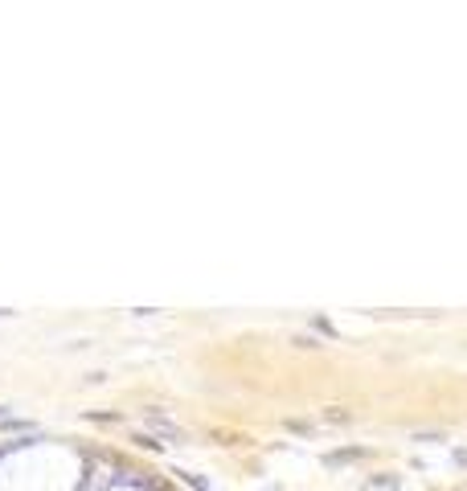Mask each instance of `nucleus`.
I'll return each mask as SVG.
<instances>
[{
    "mask_svg": "<svg viewBox=\"0 0 467 491\" xmlns=\"http://www.w3.org/2000/svg\"><path fill=\"white\" fill-rule=\"evenodd\" d=\"M148 430H152V438H156V434H160V438H181V430H177L168 418H160V414H148Z\"/></svg>",
    "mask_w": 467,
    "mask_h": 491,
    "instance_id": "1",
    "label": "nucleus"
},
{
    "mask_svg": "<svg viewBox=\"0 0 467 491\" xmlns=\"http://www.w3.org/2000/svg\"><path fill=\"white\" fill-rule=\"evenodd\" d=\"M397 487V479H373L369 483V491H394Z\"/></svg>",
    "mask_w": 467,
    "mask_h": 491,
    "instance_id": "2",
    "label": "nucleus"
},
{
    "mask_svg": "<svg viewBox=\"0 0 467 491\" xmlns=\"http://www.w3.org/2000/svg\"><path fill=\"white\" fill-rule=\"evenodd\" d=\"M185 483H188V487H197V491H213L210 483H205V479H201V475H185Z\"/></svg>",
    "mask_w": 467,
    "mask_h": 491,
    "instance_id": "3",
    "label": "nucleus"
},
{
    "mask_svg": "<svg viewBox=\"0 0 467 491\" xmlns=\"http://www.w3.org/2000/svg\"><path fill=\"white\" fill-rule=\"evenodd\" d=\"M0 418H4V405H0Z\"/></svg>",
    "mask_w": 467,
    "mask_h": 491,
    "instance_id": "4",
    "label": "nucleus"
}]
</instances>
